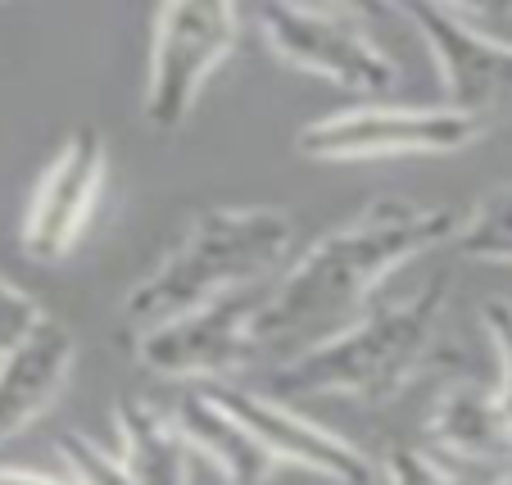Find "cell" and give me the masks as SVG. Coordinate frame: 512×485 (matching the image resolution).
Wrapping results in <instances>:
<instances>
[{
  "instance_id": "1",
  "label": "cell",
  "mask_w": 512,
  "mask_h": 485,
  "mask_svg": "<svg viewBox=\"0 0 512 485\" xmlns=\"http://www.w3.org/2000/svg\"><path fill=\"white\" fill-rule=\"evenodd\" d=\"M463 218V209H449V204H413L395 195L372 200L268 286V300L254 318V345L313 350L322 340L340 336L363 318L368 300L399 263L454 245Z\"/></svg>"
},
{
  "instance_id": "2",
  "label": "cell",
  "mask_w": 512,
  "mask_h": 485,
  "mask_svg": "<svg viewBox=\"0 0 512 485\" xmlns=\"http://www.w3.org/2000/svg\"><path fill=\"white\" fill-rule=\"evenodd\" d=\"M295 214L277 204H213L182 232V241L145 272L123 300L127 340L159 331L241 286L268 282L295 245Z\"/></svg>"
},
{
  "instance_id": "3",
  "label": "cell",
  "mask_w": 512,
  "mask_h": 485,
  "mask_svg": "<svg viewBox=\"0 0 512 485\" xmlns=\"http://www.w3.org/2000/svg\"><path fill=\"white\" fill-rule=\"evenodd\" d=\"M449 291H454V277L440 272L408 300L372 304L354 327L281 363L272 372V386L290 399L340 395L358 399V404H390L431 363L435 345H440Z\"/></svg>"
},
{
  "instance_id": "4",
  "label": "cell",
  "mask_w": 512,
  "mask_h": 485,
  "mask_svg": "<svg viewBox=\"0 0 512 485\" xmlns=\"http://www.w3.org/2000/svg\"><path fill=\"white\" fill-rule=\"evenodd\" d=\"M490 132V118L454 105H349L300 127L295 150L318 164H358V159L399 155H454Z\"/></svg>"
},
{
  "instance_id": "5",
  "label": "cell",
  "mask_w": 512,
  "mask_h": 485,
  "mask_svg": "<svg viewBox=\"0 0 512 485\" xmlns=\"http://www.w3.org/2000/svg\"><path fill=\"white\" fill-rule=\"evenodd\" d=\"M236 41H241V10L227 0L164 5L155 14V37L145 59V123L155 132H177L213 82V73L227 64Z\"/></svg>"
},
{
  "instance_id": "6",
  "label": "cell",
  "mask_w": 512,
  "mask_h": 485,
  "mask_svg": "<svg viewBox=\"0 0 512 485\" xmlns=\"http://www.w3.org/2000/svg\"><path fill=\"white\" fill-rule=\"evenodd\" d=\"M259 28L281 64L358 96H390L404 82L395 55L363 28V14L345 5H263Z\"/></svg>"
},
{
  "instance_id": "7",
  "label": "cell",
  "mask_w": 512,
  "mask_h": 485,
  "mask_svg": "<svg viewBox=\"0 0 512 485\" xmlns=\"http://www.w3.org/2000/svg\"><path fill=\"white\" fill-rule=\"evenodd\" d=\"M268 286L272 282L241 286V291L204 304V309L168 322V327L145 331L141 340H132L136 363L164 381H200V386L223 381L227 372L245 368V359L259 350L254 345V318L268 300Z\"/></svg>"
},
{
  "instance_id": "8",
  "label": "cell",
  "mask_w": 512,
  "mask_h": 485,
  "mask_svg": "<svg viewBox=\"0 0 512 485\" xmlns=\"http://www.w3.org/2000/svg\"><path fill=\"white\" fill-rule=\"evenodd\" d=\"M399 19L417 28L426 41L445 96L454 109L481 118H512V41L499 32H485L467 10L454 5H399Z\"/></svg>"
},
{
  "instance_id": "9",
  "label": "cell",
  "mask_w": 512,
  "mask_h": 485,
  "mask_svg": "<svg viewBox=\"0 0 512 485\" xmlns=\"http://www.w3.org/2000/svg\"><path fill=\"white\" fill-rule=\"evenodd\" d=\"M109 182V146L100 127H73L64 136V146L55 150V159L46 164V173L37 177L23 214V250L37 263H59L73 254V245L82 241V232L96 218V204L105 195Z\"/></svg>"
},
{
  "instance_id": "10",
  "label": "cell",
  "mask_w": 512,
  "mask_h": 485,
  "mask_svg": "<svg viewBox=\"0 0 512 485\" xmlns=\"http://www.w3.org/2000/svg\"><path fill=\"white\" fill-rule=\"evenodd\" d=\"M200 390L213 404H223L227 413L268 449L272 463L286 458V463L304 467V472H313V476H327V481H340V485L377 481V467H372V458L363 454V449L349 445L336 431H327L322 422L295 413V408L277 404V399H268V395H254V390H245V386H232V381H213V386H200Z\"/></svg>"
},
{
  "instance_id": "11",
  "label": "cell",
  "mask_w": 512,
  "mask_h": 485,
  "mask_svg": "<svg viewBox=\"0 0 512 485\" xmlns=\"http://www.w3.org/2000/svg\"><path fill=\"white\" fill-rule=\"evenodd\" d=\"M73 363H78V340L55 318H46L37 336L0 359V445L23 436L64 395Z\"/></svg>"
},
{
  "instance_id": "12",
  "label": "cell",
  "mask_w": 512,
  "mask_h": 485,
  "mask_svg": "<svg viewBox=\"0 0 512 485\" xmlns=\"http://www.w3.org/2000/svg\"><path fill=\"white\" fill-rule=\"evenodd\" d=\"M426 436H431L435 454L458 467L499 472L512 458L508 413H503L499 395L476 381H454L435 395L431 413H426Z\"/></svg>"
},
{
  "instance_id": "13",
  "label": "cell",
  "mask_w": 512,
  "mask_h": 485,
  "mask_svg": "<svg viewBox=\"0 0 512 485\" xmlns=\"http://www.w3.org/2000/svg\"><path fill=\"white\" fill-rule=\"evenodd\" d=\"M168 422L182 431L191 449H200L232 485H263L272 472V454L227 413L223 404H213L200 386H186L168 399Z\"/></svg>"
},
{
  "instance_id": "14",
  "label": "cell",
  "mask_w": 512,
  "mask_h": 485,
  "mask_svg": "<svg viewBox=\"0 0 512 485\" xmlns=\"http://www.w3.org/2000/svg\"><path fill=\"white\" fill-rule=\"evenodd\" d=\"M114 427L123 440L118 458L136 485H191V445L168 422L164 408L123 395L114 408Z\"/></svg>"
},
{
  "instance_id": "15",
  "label": "cell",
  "mask_w": 512,
  "mask_h": 485,
  "mask_svg": "<svg viewBox=\"0 0 512 485\" xmlns=\"http://www.w3.org/2000/svg\"><path fill=\"white\" fill-rule=\"evenodd\" d=\"M454 250L476 263H512V186H499L467 209Z\"/></svg>"
},
{
  "instance_id": "16",
  "label": "cell",
  "mask_w": 512,
  "mask_h": 485,
  "mask_svg": "<svg viewBox=\"0 0 512 485\" xmlns=\"http://www.w3.org/2000/svg\"><path fill=\"white\" fill-rule=\"evenodd\" d=\"M381 472H386L390 485H490L499 476L481 472V467H458L422 445H395L381 463Z\"/></svg>"
},
{
  "instance_id": "17",
  "label": "cell",
  "mask_w": 512,
  "mask_h": 485,
  "mask_svg": "<svg viewBox=\"0 0 512 485\" xmlns=\"http://www.w3.org/2000/svg\"><path fill=\"white\" fill-rule=\"evenodd\" d=\"M55 449H59V458H64V467H68V476H73V481H82V485H136L132 472L123 467V458L109 454L100 440L64 436Z\"/></svg>"
},
{
  "instance_id": "18",
  "label": "cell",
  "mask_w": 512,
  "mask_h": 485,
  "mask_svg": "<svg viewBox=\"0 0 512 485\" xmlns=\"http://www.w3.org/2000/svg\"><path fill=\"white\" fill-rule=\"evenodd\" d=\"M41 322H46V309H41L28 291H19V286L0 272V359L19 350L23 340L37 336Z\"/></svg>"
},
{
  "instance_id": "19",
  "label": "cell",
  "mask_w": 512,
  "mask_h": 485,
  "mask_svg": "<svg viewBox=\"0 0 512 485\" xmlns=\"http://www.w3.org/2000/svg\"><path fill=\"white\" fill-rule=\"evenodd\" d=\"M485 327H490V340H494V359H499V395L503 413L512 422V304L508 300H490L485 304Z\"/></svg>"
},
{
  "instance_id": "20",
  "label": "cell",
  "mask_w": 512,
  "mask_h": 485,
  "mask_svg": "<svg viewBox=\"0 0 512 485\" xmlns=\"http://www.w3.org/2000/svg\"><path fill=\"white\" fill-rule=\"evenodd\" d=\"M0 485H82V481H73V476L28 472V467H0Z\"/></svg>"
},
{
  "instance_id": "21",
  "label": "cell",
  "mask_w": 512,
  "mask_h": 485,
  "mask_svg": "<svg viewBox=\"0 0 512 485\" xmlns=\"http://www.w3.org/2000/svg\"><path fill=\"white\" fill-rule=\"evenodd\" d=\"M490 485H512V467H503V472L499 476H494V481Z\"/></svg>"
}]
</instances>
